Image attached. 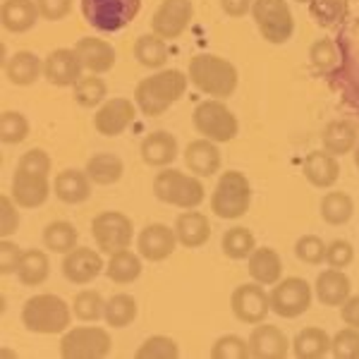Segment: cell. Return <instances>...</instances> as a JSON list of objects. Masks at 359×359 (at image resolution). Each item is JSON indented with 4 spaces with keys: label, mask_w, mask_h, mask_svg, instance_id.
Returning a JSON list of instances; mask_svg holds the SVG:
<instances>
[{
    "label": "cell",
    "mask_w": 359,
    "mask_h": 359,
    "mask_svg": "<svg viewBox=\"0 0 359 359\" xmlns=\"http://www.w3.org/2000/svg\"><path fill=\"white\" fill-rule=\"evenodd\" d=\"M72 311L79 321H98L106 314V302H103L101 292L96 290H82L77 292V297L72 299Z\"/></svg>",
    "instance_id": "43"
},
{
    "label": "cell",
    "mask_w": 359,
    "mask_h": 359,
    "mask_svg": "<svg viewBox=\"0 0 359 359\" xmlns=\"http://www.w3.org/2000/svg\"><path fill=\"white\" fill-rule=\"evenodd\" d=\"M352 283L340 269H328L321 271L316 278V297L321 304L326 306H340L350 297Z\"/></svg>",
    "instance_id": "29"
},
{
    "label": "cell",
    "mask_w": 359,
    "mask_h": 359,
    "mask_svg": "<svg viewBox=\"0 0 359 359\" xmlns=\"http://www.w3.org/2000/svg\"><path fill=\"white\" fill-rule=\"evenodd\" d=\"M294 257L309 266H318L326 262V242L316 235H302L294 242Z\"/></svg>",
    "instance_id": "48"
},
{
    "label": "cell",
    "mask_w": 359,
    "mask_h": 359,
    "mask_svg": "<svg viewBox=\"0 0 359 359\" xmlns=\"http://www.w3.org/2000/svg\"><path fill=\"white\" fill-rule=\"evenodd\" d=\"M137 359H177L180 347L172 338L168 335H151L147 338L137 350Z\"/></svg>",
    "instance_id": "45"
},
{
    "label": "cell",
    "mask_w": 359,
    "mask_h": 359,
    "mask_svg": "<svg viewBox=\"0 0 359 359\" xmlns=\"http://www.w3.org/2000/svg\"><path fill=\"white\" fill-rule=\"evenodd\" d=\"M335 43L340 48V65L328 74V79L343 94L345 103L359 111V36L355 29H343Z\"/></svg>",
    "instance_id": "5"
},
{
    "label": "cell",
    "mask_w": 359,
    "mask_h": 359,
    "mask_svg": "<svg viewBox=\"0 0 359 359\" xmlns=\"http://www.w3.org/2000/svg\"><path fill=\"white\" fill-rule=\"evenodd\" d=\"M103 318H106V323L111 328L130 326V323L137 318V299L127 292L113 294V297L106 302V314H103Z\"/></svg>",
    "instance_id": "39"
},
{
    "label": "cell",
    "mask_w": 359,
    "mask_h": 359,
    "mask_svg": "<svg viewBox=\"0 0 359 359\" xmlns=\"http://www.w3.org/2000/svg\"><path fill=\"white\" fill-rule=\"evenodd\" d=\"M50 182L48 175H34V172L15 170L13 177V199L20 208H39L48 201Z\"/></svg>",
    "instance_id": "20"
},
{
    "label": "cell",
    "mask_w": 359,
    "mask_h": 359,
    "mask_svg": "<svg viewBox=\"0 0 359 359\" xmlns=\"http://www.w3.org/2000/svg\"><path fill=\"white\" fill-rule=\"evenodd\" d=\"M125 172V163L115 154H96L86 161V175L94 184H115Z\"/></svg>",
    "instance_id": "33"
},
{
    "label": "cell",
    "mask_w": 359,
    "mask_h": 359,
    "mask_svg": "<svg viewBox=\"0 0 359 359\" xmlns=\"http://www.w3.org/2000/svg\"><path fill=\"white\" fill-rule=\"evenodd\" d=\"M72 314L74 311L69 309V304L57 294H34L22 306V323L32 333H65L69 321H72Z\"/></svg>",
    "instance_id": "3"
},
{
    "label": "cell",
    "mask_w": 359,
    "mask_h": 359,
    "mask_svg": "<svg viewBox=\"0 0 359 359\" xmlns=\"http://www.w3.org/2000/svg\"><path fill=\"white\" fill-rule=\"evenodd\" d=\"M154 194H156V199H161L163 204L177 206L187 211V208H196L204 201L206 189L199 177L184 175V172L168 168V170L158 172V175L154 177Z\"/></svg>",
    "instance_id": "6"
},
{
    "label": "cell",
    "mask_w": 359,
    "mask_h": 359,
    "mask_svg": "<svg viewBox=\"0 0 359 359\" xmlns=\"http://www.w3.org/2000/svg\"><path fill=\"white\" fill-rule=\"evenodd\" d=\"M50 273V262L48 254L41 249H27L22 264L17 269V278H20L22 285L27 287H39L41 283H46V278Z\"/></svg>",
    "instance_id": "35"
},
{
    "label": "cell",
    "mask_w": 359,
    "mask_h": 359,
    "mask_svg": "<svg viewBox=\"0 0 359 359\" xmlns=\"http://www.w3.org/2000/svg\"><path fill=\"white\" fill-rule=\"evenodd\" d=\"M331 352V335L323 328H302L292 340V355L297 359H323Z\"/></svg>",
    "instance_id": "31"
},
{
    "label": "cell",
    "mask_w": 359,
    "mask_h": 359,
    "mask_svg": "<svg viewBox=\"0 0 359 359\" xmlns=\"http://www.w3.org/2000/svg\"><path fill=\"white\" fill-rule=\"evenodd\" d=\"M187 77L201 94L216 96V98L233 96L237 89V82H240V74H237V67L233 62L213 53L194 55L192 60H189Z\"/></svg>",
    "instance_id": "2"
},
{
    "label": "cell",
    "mask_w": 359,
    "mask_h": 359,
    "mask_svg": "<svg viewBox=\"0 0 359 359\" xmlns=\"http://www.w3.org/2000/svg\"><path fill=\"white\" fill-rule=\"evenodd\" d=\"M189 77L182 69H158L151 77L142 79L135 89L137 108L149 118H158L172 108L187 91Z\"/></svg>",
    "instance_id": "1"
},
{
    "label": "cell",
    "mask_w": 359,
    "mask_h": 359,
    "mask_svg": "<svg viewBox=\"0 0 359 359\" xmlns=\"http://www.w3.org/2000/svg\"><path fill=\"white\" fill-rule=\"evenodd\" d=\"M297 3H311V0H297Z\"/></svg>",
    "instance_id": "58"
},
{
    "label": "cell",
    "mask_w": 359,
    "mask_h": 359,
    "mask_svg": "<svg viewBox=\"0 0 359 359\" xmlns=\"http://www.w3.org/2000/svg\"><path fill=\"white\" fill-rule=\"evenodd\" d=\"M50 165H53L50 163V156L43 149H29L20 158V163H17V170L34 172V175H50Z\"/></svg>",
    "instance_id": "51"
},
{
    "label": "cell",
    "mask_w": 359,
    "mask_h": 359,
    "mask_svg": "<svg viewBox=\"0 0 359 359\" xmlns=\"http://www.w3.org/2000/svg\"><path fill=\"white\" fill-rule=\"evenodd\" d=\"M309 57H311V65H314L316 72H321L328 77V74L340 65V48H338V43L331 41V39H321V41H316L311 46Z\"/></svg>",
    "instance_id": "44"
},
{
    "label": "cell",
    "mask_w": 359,
    "mask_h": 359,
    "mask_svg": "<svg viewBox=\"0 0 359 359\" xmlns=\"http://www.w3.org/2000/svg\"><path fill=\"white\" fill-rule=\"evenodd\" d=\"M290 352V340L278 326L257 323L249 335V357L254 359H285Z\"/></svg>",
    "instance_id": "19"
},
{
    "label": "cell",
    "mask_w": 359,
    "mask_h": 359,
    "mask_svg": "<svg viewBox=\"0 0 359 359\" xmlns=\"http://www.w3.org/2000/svg\"><path fill=\"white\" fill-rule=\"evenodd\" d=\"M321 142H323V151L333 154L335 158H338V156L355 151V147L359 142V130L350 120H333V123H328L326 130H323Z\"/></svg>",
    "instance_id": "28"
},
{
    "label": "cell",
    "mask_w": 359,
    "mask_h": 359,
    "mask_svg": "<svg viewBox=\"0 0 359 359\" xmlns=\"http://www.w3.org/2000/svg\"><path fill=\"white\" fill-rule=\"evenodd\" d=\"M271 297V311L283 318H297L311 306V285L304 278H283L276 283Z\"/></svg>",
    "instance_id": "12"
},
{
    "label": "cell",
    "mask_w": 359,
    "mask_h": 359,
    "mask_svg": "<svg viewBox=\"0 0 359 359\" xmlns=\"http://www.w3.org/2000/svg\"><path fill=\"white\" fill-rule=\"evenodd\" d=\"M36 5H39L41 17L48 22L62 20V17H67L69 10H72V0H36Z\"/></svg>",
    "instance_id": "54"
},
{
    "label": "cell",
    "mask_w": 359,
    "mask_h": 359,
    "mask_svg": "<svg viewBox=\"0 0 359 359\" xmlns=\"http://www.w3.org/2000/svg\"><path fill=\"white\" fill-rule=\"evenodd\" d=\"M22 257H25V252H22L13 240L3 237V242H0V271H3V276L17 273V269H20V264H22Z\"/></svg>",
    "instance_id": "53"
},
{
    "label": "cell",
    "mask_w": 359,
    "mask_h": 359,
    "mask_svg": "<svg viewBox=\"0 0 359 359\" xmlns=\"http://www.w3.org/2000/svg\"><path fill=\"white\" fill-rule=\"evenodd\" d=\"M103 269L106 266H103L101 254L91 247H74L62 259V276L74 285H86V283L96 280Z\"/></svg>",
    "instance_id": "16"
},
{
    "label": "cell",
    "mask_w": 359,
    "mask_h": 359,
    "mask_svg": "<svg viewBox=\"0 0 359 359\" xmlns=\"http://www.w3.org/2000/svg\"><path fill=\"white\" fill-rule=\"evenodd\" d=\"M20 228V211H17V201L13 196L3 194L0 196V235L10 237Z\"/></svg>",
    "instance_id": "52"
},
{
    "label": "cell",
    "mask_w": 359,
    "mask_h": 359,
    "mask_svg": "<svg viewBox=\"0 0 359 359\" xmlns=\"http://www.w3.org/2000/svg\"><path fill=\"white\" fill-rule=\"evenodd\" d=\"M137 115V103H132L130 98H111L106 101L94 115V127L98 135L103 137H118L135 123Z\"/></svg>",
    "instance_id": "15"
},
{
    "label": "cell",
    "mask_w": 359,
    "mask_h": 359,
    "mask_svg": "<svg viewBox=\"0 0 359 359\" xmlns=\"http://www.w3.org/2000/svg\"><path fill=\"white\" fill-rule=\"evenodd\" d=\"M142 0H82V15L96 32L113 34L132 25Z\"/></svg>",
    "instance_id": "7"
},
{
    "label": "cell",
    "mask_w": 359,
    "mask_h": 359,
    "mask_svg": "<svg viewBox=\"0 0 359 359\" xmlns=\"http://www.w3.org/2000/svg\"><path fill=\"white\" fill-rule=\"evenodd\" d=\"M82 60L74 48H57L43 60V77L53 86H74L82 79Z\"/></svg>",
    "instance_id": "18"
},
{
    "label": "cell",
    "mask_w": 359,
    "mask_h": 359,
    "mask_svg": "<svg viewBox=\"0 0 359 359\" xmlns=\"http://www.w3.org/2000/svg\"><path fill=\"white\" fill-rule=\"evenodd\" d=\"M77 240H79V233L72 223L67 221H53L46 225L43 230V242L50 252L55 254H67L77 247Z\"/></svg>",
    "instance_id": "38"
},
{
    "label": "cell",
    "mask_w": 359,
    "mask_h": 359,
    "mask_svg": "<svg viewBox=\"0 0 359 359\" xmlns=\"http://www.w3.org/2000/svg\"><path fill=\"white\" fill-rule=\"evenodd\" d=\"M254 0H221V8L228 17H245L252 10Z\"/></svg>",
    "instance_id": "56"
},
{
    "label": "cell",
    "mask_w": 359,
    "mask_h": 359,
    "mask_svg": "<svg viewBox=\"0 0 359 359\" xmlns=\"http://www.w3.org/2000/svg\"><path fill=\"white\" fill-rule=\"evenodd\" d=\"M29 120L20 111H3L0 115V139L5 144H22L29 137Z\"/></svg>",
    "instance_id": "46"
},
{
    "label": "cell",
    "mask_w": 359,
    "mask_h": 359,
    "mask_svg": "<svg viewBox=\"0 0 359 359\" xmlns=\"http://www.w3.org/2000/svg\"><path fill=\"white\" fill-rule=\"evenodd\" d=\"M252 184L240 170H225L211 194V211L223 221H237L249 211Z\"/></svg>",
    "instance_id": "4"
},
{
    "label": "cell",
    "mask_w": 359,
    "mask_h": 359,
    "mask_svg": "<svg viewBox=\"0 0 359 359\" xmlns=\"http://www.w3.org/2000/svg\"><path fill=\"white\" fill-rule=\"evenodd\" d=\"M74 50H77L84 69H89L91 74L111 72L115 65V48L108 41H103V39L84 36L77 41Z\"/></svg>",
    "instance_id": "22"
},
{
    "label": "cell",
    "mask_w": 359,
    "mask_h": 359,
    "mask_svg": "<svg viewBox=\"0 0 359 359\" xmlns=\"http://www.w3.org/2000/svg\"><path fill=\"white\" fill-rule=\"evenodd\" d=\"M230 306H233L237 321L247 323V326H257V323H264L266 316H269L271 297L266 294L262 283L254 280L235 287L233 297H230Z\"/></svg>",
    "instance_id": "13"
},
{
    "label": "cell",
    "mask_w": 359,
    "mask_h": 359,
    "mask_svg": "<svg viewBox=\"0 0 359 359\" xmlns=\"http://www.w3.org/2000/svg\"><path fill=\"white\" fill-rule=\"evenodd\" d=\"M53 192L62 204H84L91 196V180L86 170H62L53 180Z\"/></svg>",
    "instance_id": "27"
},
{
    "label": "cell",
    "mask_w": 359,
    "mask_h": 359,
    "mask_svg": "<svg viewBox=\"0 0 359 359\" xmlns=\"http://www.w3.org/2000/svg\"><path fill=\"white\" fill-rule=\"evenodd\" d=\"M135 57L139 65L149 69H161L168 62V43L156 34H144L135 43Z\"/></svg>",
    "instance_id": "36"
},
{
    "label": "cell",
    "mask_w": 359,
    "mask_h": 359,
    "mask_svg": "<svg viewBox=\"0 0 359 359\" xmlns=\"http://www.w3.org/2000/svg\"><path fill=\"white\" fill-rule=\"evenodd\" d=\"M139 257L147 262H165L168 257H172L177 247V235L175 228H168L163 223H151L139 233L137 240Z\"/></svg>",
    "instance_id": "17"
},
{
    "label": "cell",
    "mask_w": 359,
    "mask_h": 359,
    "mask_svg": "<svg viewBox=\"0 0 359 359\" xmlns=\"http://www.w3.org/2000/svg\"><path fill=\"white\" fill-rule=\"evenodd\" d=\"M309 13L318 27H338L350 15V3L347 0H311Z\"/></svg>",
    "instance_id": "41"
},
{
    "label": "cell",
    "mask_w": 359,
    "mask_h": 359,
    "mask_svg": "<svg viewBox=\"0 0 359 359\" xmlns=\"http://www.w3.org/2000/svg\"><path fill=\"white\" fill-rule=\"evenodd\" d=\"M213 359H247L249 357V340L240 335H221L216 343L211 345Z\"/></svg>",
    "instance_id": "47"
},
{
    "label": "cell",
    "mask_w": 359,
    "mask_h": 359,
    "mask_svg": "<svg viewBox=\"0 0 359 359\" xmlns=\"http://www.w3.org/2000/svg\"><path fill=\"white\" fill-rule=\"evenodd\" d=\"M192 123L201 137L211 139L216 144L233 142L240 132L235 113L221 101V98H211V101H201L192 113Z\"/></svg>",
    "instance_id": "8"
},
{
    "label": "cell",
    "mask_w": 359,
    "mask_h": 359,
    "mask_svg": "<svg viewBox=\"0 0 359 359\" xmlns=\"http://www.w3.org/2000/svg\"><path fill=\"white\" fill-rule=\"evenodd\" d=\"M352 156H355V165L359 168V144L355 147V151H352Z\"/></svg>",
    "instance_id": "57"
},
{
    "label": "cell",
    "mask_w": 359,
    "mask_h": 359,
    "mask_svg": "<svg viewBox=\"0 0 359 359\" xmlns=\"http://www.w3.org/2000/svg\"><path fill=\"white\" fill-rule=\"evenodd\" d=\"M39 5L36 0H5L3 10H0V20H3L5 32L10 34H25L39 22Z\"/></svg>",
    "instance_id": "26"
},
{
    "label": "cell",
    "mask_w": 359,
    "mask_h": 359,
    "mask_svg": "<svg viewBox=\"0 0 359 359\" xmlns=\"http://www.w3.org/2000/svg\"><path fill=\"white\" fill-rule=\"evenodd\" d=\"M252 17L269 43L280 46L290 41L294 32V17L290 13L287 0H254Z\"/></svg>",
    "instance_id": "9"
},
{
    "label": "cell",
    "mask_w": 359,
    "mask_h": 359,
    "mask_svg": "<svg viewBox=\"0 0 359 359\" xmlns=\"http://www.w3.org/2000/svg\"><path fill=\"white\" fill-rule=\"evenodd\" d=\"M108 96V86L101 77L96 74H89V77H82L77 84H74V101L84 108H96L103 106Z\"/></svg>",
    "instance_id": "42"
},
{
    "label": "cell",
    "mask_w": 359,
    "mask_h": 359,
    "mask_svg": "<svg viewBox=\"0 0 359 359\" xmlns=\"http://www.w3.org/2000/svg\"><path fill=\"white\" fill-rule=\"evenodd\" d=\"M91 235H94L96 245L101 252L115 254L120 249H127L135 235V225L130 216L120 211H103L91 221Z\"/></svg>",
    "instance_id": "11"
},
{
    "label": "cell",
    "mask_w": 359,
    "mask_h": 359,
    "mask_svg": "<svg viewBox=\"0 0 359 359\" xmlns=\"http://www.w3.org/2000/svg\"><path fill=\"white\" fill-rule=\"evenodd\" d=\"M139 154H142V161L147 165L165 168L177 158V139L165 130L151 132L149 137H144Z\"/></svg>",
    "instance_id": "23"
},
{
    "label": "cell",
    "mask_w": 359,
    "mask_h": 359,
    "mask_svg": "<svg viewBox=\"0 0 359 359\" xmlns=\"http://www.w3.org/2000/svg\"><path fill=\"white\" fill-rule=\"evenodd\" d=\"M340 316H343L345 326L359 328V294H350V297L340 304Z\"/></svg>",
    "instance_id": "55"
},
{
    "label": "cell",
    "mask_w": 359,
    "mask_h": 359,
    "mask_svg": "<svg viewBox=\"0 0 359 359\" xmlns=\"http://www.w3.org/2000/svg\"><path fill=\"white\" fill-rule=\"evenodd\" d=\"M249 276L262 285H276L283 278V259L276 249L262 247L249 254Z\"/></svg>",
    "instance_id": "30"
},
{
    "label": "cell",
    "mask_w": 359,
    "mask_h": 359,
    "mask_svg": "<svg viewBox=\"0 0 359 359\" xmlns=\"http://www.w3.org/2000/svg\"><path fill=\"white\" fill-rule=\"evenodd\" d=\"M106 276L113 283H118V285H130V283H135L142 276V259L135 252H130V247L120 249V252L111 254V262L106 266Z\"/></svg>",
    "instance_id": "34"
},
{
    "label": "cell",
    "mask_w": 359,
    "mask_h": 359,
    "mask_svg": "<svg viewBox=\"0 0 359 359\" xmlns=\"http://www.w3.org/2000/svg\"><path fill=\"white\" fill-rule=\"evenodd\" d=\"M175 235H177V242L182 247L199 249V247H204L208 242V237H211V223H208V218L204 216V213L187 208V211L177 216Z\"/></svg>",
    "instance_id": "25"
},
{
    "label": "cell",
    "mask_w": 359,
    "mask_h": 359,
    "mask_svg": "<svg viewBox=\"0 0 359 359\" xmlns=\"http://www.w3.org/2000/svg\"><path fill=\"white\" fill-rule=\"evenodd\" d=\"M192 17H194L192 0H163L158 5V10L154 13L151 29L156 36L170 41V39H177L187 32Z\"/></svg>",
    "instance_id": "14"
},
{
    "label": "cell",
    "mask_w": 359,
    "mask_h": 359,
    "mask_svg": "<svg viewBox=\"0 0 359 359\" xmlns=\"http://www.w3.org/2000/svg\"><path fill=\"white\" fill-rule=\"evenodd\" d=\"M304 177L309 180V184H314L318 189H328L338 182L340 177V163L333 154L328 151H311L304 158Z\"/></svg>",
    "instance_id": "24"
},
{
    "label": "cell",
    "mask_w": 359,
    "mask_h": 359,
    "mask_svg": "<svg viewBox=\"0 0 359 359\" xmlns=\"http://www.w3.org/2000/svg\"><path fill=\"white\" fill-rule=\"evenodd\" d=\"M355 262V247L347 240H333L331 245H326V264L331 269H347Z\"/></svg>",
    "instance_id": "50"
},
{
    "label": "cell",
    "mask_w": 359,
    "mask_h": 359,
    "mask_svg": "<svg viewBox=\"0 0 359 359\" xmlns=\"http://www.w3.org/2000/svg\"><path fill=\"white\" fill-rule=\"evenodd\" d=\"M331 355L335 359H359V328L347 326L331 338Z\"/></svg>",
    "instance_id": "49"
},
{
    "label": "cell",
    "mask_w": 359,
    "mask_h": 359,
    "mask_svg": "<svg viewBox=\"0 0 359 359\" xmlns=\"http://www.w3.org/2000/svg\"><path fill=\"white\" fill-rule=\"evenodd\" d=\"M113 350L111 333L98 326L67 328L60 340V355L65 359H103Z\"/></svg>",
    "instance_id": "10"
},
{
    "label": "cell",
    "mask_w": 359,
    "mask_h": 359,
    "mask_svg": "<svg viewBox=\"0 0 359 359\" xmlns=\"http://www.w3.org/2000/svg\"><path fill=\"white\" fill-rule=\"evenodd\" d=\"M184 165L196 177H211L221 170V151L211 139H194L184 149Z\"/></svg>",
    "instance_id": "21"
},
{
    "label": "cell",
    "mask_w": 359,
    "mask_h": 359,
    "mask_svg": "<svg viewBox=\"0 0 359 359\" xmlns=\"http://www.w3.org/2000/svg\"><path fill=\"white\" fill-rule=\"evenodd\" d=\"M355 216V201L345 192H328L321 199V218L328 225H345Z\"/></svg>",
    "instance_id": "37"
},
{
    "label": "cell",
    "mask_w": 359,
    "mask_h": 359,
    "mask_svg": "<svg viewBox=\"0 0 359 359\" xmlns=\"http://www.w3.org/2000/svg\"><path fill=\"white\" fill-rule=\"evenodd\" d=\"M41 72H43V62L39 60V55H34L32 50H20V53H15L5 62V77L15 86L34 84Z\"/></svg>",
    "instance_id": "32"
},
{
    "label": "cell",
    "mask_w": 359,
    "mask_h": 359,
    "mask_svg": "<svg viewBox=\"0 0 359 359\" xmlns=\"http://www.w3.org/2000/svg\"><path fill=\"white\" fill-rule=\"evenodd\" d=\"M223 254L233 262H242V259H249V254L257 249V240H254L252 230L242 228V225H235L228 233L223 235Z\"/></svg>",
    "instance_id": "40"
}]
</instances>
